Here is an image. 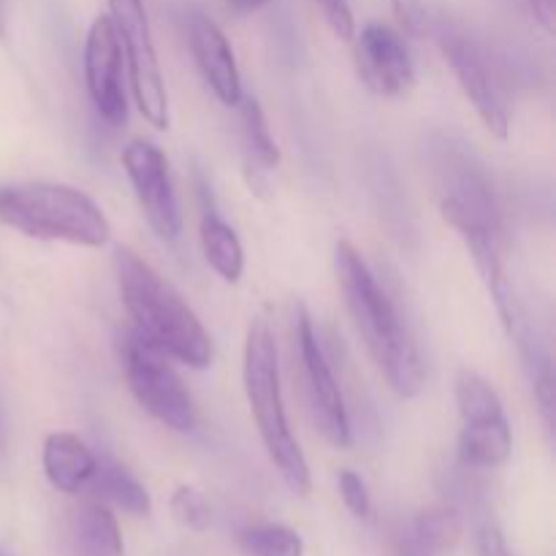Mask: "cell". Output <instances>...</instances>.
Returning <instances> with one entry per match:
<instances>
[{"label": "cell", "mask_w": 556, "mask_h": 556, "mask_svg": "<svg viewBox=\"0 0 556 556\" xmlns=\"http://www.w3.org/2000/svg\"><path fill=\"white\" fill-rule=\"evenodd\" d=\"M530 11L543 30H556V0H530Z\"/></svg>", "instance_id": "26"}, {"label": "cell", "mask_w": 556, "mask_h": 556, "mask_svg": "<svg viewBox=\"0 0 556 556\" xmlns=\"http://www.w3.org/2000/svg\"><path fill=\"white\" fill-rule=\"evenodd\" d=\"M334 269L340 291L345 296V307L351 313L356 331L362 334L364 345L372 353L375 364L391 389L400 396L410 400L424 389V364L407 334L400 313L391 304L389 293L378 286L372 269L364 255L353 248L348 239H340L334 248Z\"/></svg>", "instance_id": "1"}, {"label": "cell", "mask_w": 556, "mask_h": 556, "mask_svg": "<svg viewBox=\"0 0 556 556\" xmlns=\"http://www.w3.org/2000/svg\"><path fill=\"white\" fill-rule=\"evenodd\" d=\"M356 63L362 81L372 92L400 98L416 85V71L400 33L383 22H369L356 38Z\"/></svg>", "instance_id": "12"}, {"label": "cell", "mask_w": 556, "mask_h": 556, "mask_svg": "<svg viewBox=\"0 0 556 556\" xmlns=\"http://www.w3.org/2000/svg\"><path fill=\"white\" fill-rule=\"evenodd\" d=\"M74 556H123V532L103 503H87L71 527Z\"/></svg>", "instance_id": "16"}, {"label": "cell", "mask_w": 556, "mask_h": 556, "mask_svg": "<svg viewBox=\"0 0 556 556\" xmlns=\"http://www.w3.org/2000/svg\"><path fill=\"white\" fill-rule=\"evenodd\" d=\"M119 161L152 231L166 242L177 239L182 231V215H179L177 193H174L172 172H168V157L163 155L161 147L147 139H134L123 150Z\"/></svg>", "instance_id": "10"}, {"label": "cell", "mask_w": 556, "mask_h": 556, "mask_svg": "<svg viewBox=\"0 0 556 556\" xmlns=\"http://www.w3.org/2000/svg\"><path fill=\"white\" fill-rule=\"evenodd\" d=\"M391 9H394L400 27L410 38H427V33L432 30L424 0H391Z\"/></svg>", "instance_id": "22"}, {"label": "cell", "mask_w": 556, "mask_h": 556, "mask_svg": "<svg viewBox=\"0 0 556 556\" xmlns=\"http://www.w3.org/2000/svg\"><path fill=\"white\" fill-rule=\"evenodd\" d=\"M43 472L47 481L52 483L58 492L76 494L90 483L92 472H96V454L87 448L85 440L79 434L71 432H52L43 440Z\"/></svg>", "instance_id": "15"}, {"label": "cell", "mask_w": 556, "mask_h": 556, "mask_svg": "<svg viewBox=\"0 0 556 556\" xmlns=\"http://www.w3.org/2000/svg\"><path fill=\"white\" fill-rule=\"evenodd\" d=\"M0 223L30 239L103 248L112 226L79 188L60 182L0 185Z\"/></svg>", "instance_id": "4"}, {"label": "cell", "mask_w": 556, "mask_h": 556, "mask_svg": "<svg viewBox=\"0 0 556 556\" xmlns=\"http://www.w3.org/2000/svg\"><path fill=\"white\" fill-rule=\"evenodd\" d=\"M201 250L204 258L226 282H239L244 271V250L237 231L215 212H204L201 217Z\"/></svg>", "instance_id": "18"}, {"label": "cell", "mask_w": 556, "mask_h": 556, "mask_svg": "<svg viewBox=\"0 0 556 556\" xmlns=\"http://www.w3.org/2000/svg\"><path fill=\"white\" fill-rule=\"evenodd\" d=\"M266 3H271V0H228L231 11H237V14H253V11L264 9Z\"/></svg>", "instance_id": "27"}, {"label": "cell", "mask_w": 556, "mask_h": 556, "mask_svg": "<svg viewBox=\"0 0 556 556\" xmlns=\"http://www.w3.org/2000/svg\"><path fill=\"white\" fill-rule=\"evenodd\" d=\"M123 63V47L112 16H96L85 38V85L92 106L109 125H123L128 119Z\"/></svg>", "instance_id": "11"}, {"label": "cell", "mask_w": 556, "mask_h": 556, "mask_svg": "<svg viewBox=\"0 0 556 556\" xmlns=\"http://www.w3.org/2000/svg\"><path fill=\"white\" fill-rule=\"evenodd\" d=\"M465 535V519L456 508L438 505L427 508L400 532L396 556H445L459 546Z\"/></svg>", "instance_id": "14"}, {"label": "cell", "mask_w": 556, "mask_h": 556, "mask_svg": "<svg viewBox=\"0 0 556 556\" xmlns=\"http://www.w3.org/2000/svg\"><path fill=\"white\" fill-rule=\"evenodd\" d=\"M315 5H318L326 25L331 27V33H334L337 38L351 41V38L356 36V20H353V11L348 0H315Z\"/></svg>", "instance_id": "24"}, {"label": "cell", "mask_w": 556, "mask_h": 556, "mask_svg": "<svg viewBox=\"0 0 556 556\" xmlns=\"http://www.w3.org/2000/svg\"><path fill=\"white\" fill-rule=\"evenodd\" d=\"M109 16L117 30L123 58L128 63L130 90L139 112L157 130H166L172 123L168 114V90L163 79L157 49L152 41L150 16H147L144 0H106Z\"/></svg>", "instance_id": "7"}, {"label": "cell", "mask_w": 556, "mask_h": 556, "mask_svg": "<svg viewBox=\"0 0 556 556\" xmlns=\"http://www.w3.org/2000/svg\"><path fill=\"white\" fill-rule=\"evenodd\" d=\"M188 41L195 65H199L210 90L217 96V101L226 103V106H239L242 79H239L237 58H233L226 33L210 16L193 14L188 22Z\"/></svg>", "instance_id": "13"}, {"label": "cell", "mask_w": 556, "mask_h": 556, "mask_svg": "<svg viewBox=\"0 0 556 556\" xmlns=\"http://www.w3.org/2000/svg\"><path fill=\"white\" fill-rule=\"evenodd\" d=\"M296 348L299 362H302V380L304 394H307L309 413L324 434L326 443L334 448H348L353 443L351 438V421H348L345 396H342L340 383H337L331 364L326 358L324 348H320L318 334H315L313 318H309L307 307L296 304Z\"/></svg>", "instance_id": "8"}, {"label": "cell", "mask_w": 556, "mask_h": 556, "mask_svg": "<svg viewBox=\"0 0 556 556\" xmlns=\"http://www.w3.org/2000/svg\"><path fill=\"white\" fill-rule=\"evenodd\" d=\"M5 36V0H0V38Z\"/></svg>", "instance_id": "28"}, {"label": "cell", "mask_w": 556, "mask_h": 556, "mask_svg": "<svg viewBox=\"0 0 556 556\" xmlns=\"http://www.w3.org/2000/svg\"><path fill=\"white\" fill-rule=\"evenodd\" d=\"M92 492H96L98 503H109L114 508L125 510L130 516H147L152 503L147 489L125 470L123 465L112 459H103L96 465V472L90 478Z\"/></svg>", "instance_id": "17"}, {"label": "cell", "mask_w": 556, "mask_h": 556, "mask_svg": "<svg viewBox=\"0 0 556 556\" xmlns=\"http://www.w3.org/2000/svg\"><path fill=\"white\" fill-rule=\"evenodd\" d=\"M456 407H459V462L476 470L500 467L510 459L514 432L505 418V407L494 386L472 369H462L456 378Z\"/></svg>", "instance_id": "6"}, {"label": "cell", "mask_w": 556, "mask_h": 556, "mask_svg": "<svg viewBox=\"0 0 556 556\" xmlns=\"http://www.w3.org/2000/svg\"><path fill=\"white\" fill-rule=\"evenodd\" d=\"M239 106H242L244 144H248L253 161L258 163L264 172L277 168V163H280V150H277L275 136H271L269 123H266V114L264 109H261V103L255 101V98H242Z\"/></svg>", "instance_id": "19"}, {"label": "cell", "mask_w": 556, "mask_h": 556, "mask_svg": "<svg viewBox=\"0 0 556 556\" xmlns=\"http://www.w3.org/2000/svg\"><path fill=\"white\" fill-rule=\"evenodd\" d=\"M119 358H123L125 383L136 402L163 427L179 434L193 432L199 424L195 405L166 353L130 329L119 340Z\"/></svg>", "instance_id": "5"}, {"label": "cell", "mask_w": 556, "mask_h": 556, "mask_svg": "<svg viewBox=\"0 0 556 556\" xmlns=\"http://www.w3.org/2000/svg\"><path fill=\"white\" fill-rule=\"evenodd\" d=\"M242 378L250 413H253L271 465L277 467L282 483L296 497H307L309 489H313V478H309V465L302 454V445L293 438L291 424H288L280 386V362H277V340L266 318H255L250 324L248 340H244Z\"/></svg>", "instance_id": "3"}, {"label": "cell", "mask_w": 556, "mask_h": 556, "mask_svg": "<svg viewBox=\"0 0 556 556\" xmlns=\"http://www.w3.org/2000/svg\"><path fill=\"white\" fill-rule=\"evenodd\" d=\"M340 494H342V503H345V508L351 510L353 516L367 519L369 510H372V500H369L367 483H364V478L358 476V472L353 470L340 472Z\"/></svg>", "instance_id": "23"}, {"label": "cell", "mask_w": 556, "mask_h": 556, "mask_svg": "<svg viewBox=\"0 0 556 556\" xmlns=\"http://www.w3.org/2000/svg\"><path fill=\"white\" fill-rule=\"evenodd\" d=\"M478 554L481 556H514L508 543H505L503 532L494 525H486L478 530Z\"/></svg>", "instance_id": "25"}, {"label": "cell", "mask_w": 556, "mask_h": 556, "mask_svg": "<svg viewBox=\"0 0 556 556\" xmlns=\"http://www.w3.org/2000/svg\"><path fill=\"white\" fill-rule=\"evenodd\" d=\"M0 556H11V554H5V552H3V548H0Z\"/></svg>", "instance_id": "29"}, {"label": "cell", "mask_w": 556, "mask_h": 556, "mask_svg": "<svg viewBox=\"0 0 556 556\" xmlns=\"http://www.w3.org/2000/svg\"><path fill=\"white\" fill-rule=\"evenodd\" d=\"M434 36H438L440 52H443L445 63L451 65L462 92H465L467 101L472 103V109H476V114L481 117V123L486 125L489 134L497 136V139L503 141L508 139V106H505L497 81H494L492 71H489L486 65V58H483L481 49L476 47V41L448 25H438Z\"/></svg>", "instance_id": "9"}, {"label": "cell", "mask_w": 556, "mask_h": 556, "mask_svg": "<svg viewBox=\"0 0 556 556\" xmlns=\"http://www.w3.org/2000/svg\"><path fill=\"white\" fill-rule=\"evenodd\" d=\"M239 546L248 556H304L299 532L282 525H253L242 530Z\"/></svg>", "instance_id": "20"}, {"label": "cell", "mask_w": 556, "mask_h": 556, "mask_svg": "<svg viewBox=\"0 0 556 556\" xmlns=\"http://www.w3.org/2000/svg\"><path fill=\"white\" fill-rule=\"evenodd\" d=\"M114 275L125 313L134 320V331L190 369L210 367L215 356L210 331L172 282L163 280L130 248L114 250Z\"/></svg>", "instance_id": "2"}, {"label": "cell", "mask_w": 556, "mask_h": 556, "mask_svg": "<svg viewBox=\"0 0 556 556\" xmlns=\"http://www.w3.org/2000/svg\"><path fill=\"white\" fill-rule=\"evenodd\" d=\"M172 514L174 519L182 527L193 532L210 530L212 525V508L206 503L204 494L193 486H179L177 492L172 494Z\"/></svg>", "instance_id": "21"}]
</instances>
